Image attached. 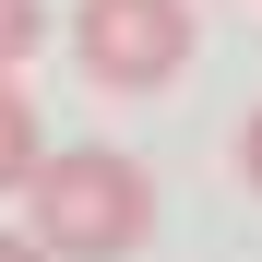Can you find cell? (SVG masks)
I'll use <instances>...</instances> for the list:
<instances>
[{
  "instance_id": "5b68a950",
  "label": "cell",
  "mask_w": 262,
  "mask_h": 262,
  "mask_svg": "<svg viewBox=\"0 0 262 262\" xmlns=\"http://www.w3.org/2000/svg\"><path fill=\"white\" fill-rule=\"evenodd\" d=\"M238 179H250V191H262V107H250V119H238Z\"/></svg>"
},
{
  "instance_id": "277c9868",
  "label": "cell",
  "mask_w": 262,
  "mask_h": 262,
  "mask_svg": "<svg viewBox=\"0 0 262 262\" xmlns=\"http://www.w3.org/2000/svg\"><path fill=\"white\" fill-rule=\"evenodd\" d=\"M36 36H48V0H0V72H24Z\"/></svg>"
},
{
  "instance_id": "6da1fadb",
  "label": "cell",
  "mask_w": 262,
  "mask_h": 262,
  "mask_svg": "<svg viewBox=\"0 0 262 262\" xmlns=\"http://www.w3.org/2000/svg\"><path fill=\"white\" fill-rule=\"evenodd\" d=\"M24 214H36L24 238L48 262H131L143 227H155V179L119 143H48L24 167Z\"/></svg>"
},
{
  "instance_id": "7a4b0ae2",
  "label": "cell",
  "mask_w": 262,
  "mask_h": 262,
  "mask_svg": "<svg viewBox=\"0 0 262 262\" xmlns=\"http://www.w3.org/2000/svg\"><path fill=\"white\" fill-rule=\"evenodd\" d=\"M72 60L107 96H167L191 72V0H72Z\"/></svg>"
},
{
  "instance_id": "3957f363",
  "label": "cell",
  "mask_w": 262,
  "mask_h": 262,
  "mask_svg": "<svg viewBox=\"0 0 262 262\" xmlns=\"http://www.w3.org/2000/svg\"><path fill=\"white\" fill-rule=\"evenodd\" d=\"M48 155V131H36V107H24V83L0 72V191H24V167Z\"/></svg>"
},
{
  "instance_id": "8992f818",
  "label": "cell",
  "mask_w": 262,
  "mask_h": 262,
  "mask_svg": "<svg viewBox=\"0 0 262 262\" xmlns=\"http://www.w3.org/2000/svg\"><path fill=\"white\" fill-rule=\"evenodd\" d=\"M0 262H48V250H36V238H24V227H0Z\"/></svg>"
}]
</instances>
